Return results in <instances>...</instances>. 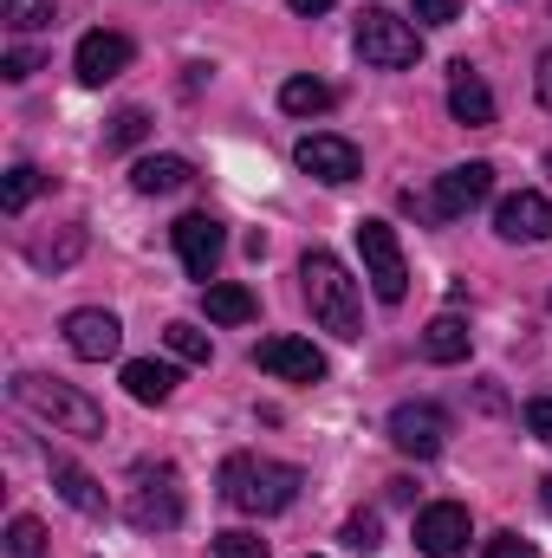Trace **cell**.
<instances>
[{
	"label": "cell",
	"mask_w": 552,
	"mask_h": 558,
	"mask_svg": "<svg viewBox=\"0 0 552 558\" xmlns=\"http://www.w3.org/2000/svg\"><path fill=\"white\" fill-rule=\"evenodd\" d=\"M292 162H299L312 182H325V189H345V182H358V169H364L358 143H351V137H332V131H312V137H299Z\"/></svg>",
	"instance_id": "8"
},
{
	"label": "cell",
	"mask_w": 552,
	"mask_h": 558,
	"mask_svg": "<svg viewBox=\"0 0 552 558\" xmlns=\"http://www.w3.org/2000/svg\"><path fill=\"white\" fill-rule=\"evenodd\" d=\"M351 39H358V59H364V65H377V72H404V65L422 59L416 26H410V20H397L391 7H364Z\"/></svg>",
	"instance_id": "4"
},
{
	"label": "cell",
	"mask_w": 552,
	"mask_h": 558,
	"mask_svg": "<svg viewBox=\"0 0 552 558\" xmlns=\"http://www.w3.org/2000/svg\"><path fill=\"white\" fill-rule=\"evenodd\" d=\"M143 137H149V111H137V105H131V111H118V118H111L105 149H131V143H143Z\"/></svg>",
	"instance_id": "26"
},
{
	"label": "cell",
	"mask_w": 552,
	"mask_h": 558,
	"mask_svg": "<svg viewBox=\"0 0 552 558\" xmlns=\"http://www.w3.org/2000/svg\"><path fill=\"white\" fill-rule=\"evenodd\" d=\"M448 111H455V124H468V131H488V124H494V92H488V78H481L468 59L448 65Z\"/></svg>",
	"instance_id": "16"
},
{
	"label": "cell",
	"mask_w": 552,
	"mask_h": 558,
	"mask_svg": "<svg viewBox=\"0 0 552 558\" xmlns=\"http://www.w3.org/2000/svg\"><path fill=\"white\" fill-rule=\"evenodd\" d=\"M391 441L416 454V461H429V454H442V441H448V410H435V403H397L391 410Z\"/></svg>",
	"instance_id": "12"
},
{
	"label": "cell",
	"mask_w": 552,
	"mask_h": 558,
	"mask_svg": "<svg viewBox=\"0 0 552 558\" xmlns=\"http://www.w3.org/2000/svg\"><path fill=\"white\" fill-rule=\"evenodd\" d=\"M254 364L279 377V384H319L325 377V351L312 338H261L254 344Z\"/></svg>",
	"instance_id": "10"
},
{
	"label": "cell",
	"mask_w": 552,
	"mask_h": 558,
	"mask_svg": "<svg viewBox=\"0 0 552 558\" xmlns=\"http://www.w3.org/2000/svg\"><path fill=\"white\" fill-rule=\"evenodd\" d=\"M468 539H475V520H468V507H455V500H435V507H422V513H416V546H422L429 558L468 553Z\"/></svg>",
	"instance_id": "11"
},
{
	"label": "cell",
	"mask_w": 552,
	"mask_h": 558,
	"mask_svg": "<svg viewBox=\"0 0 552 558\" xmlns=\"http://www.w3.org/2000/svg\"><path fill=\"white\" fill-rule=\"evenodd\" d=\"M468 318H455V312H435L429 325H422V357L429 364H468Z\"/></svg>",
	"instance_id": "17"
},
{
	"label": "cell",
	"mask_w": 552,
	"mask_h": 558,
	"mask_svg": "<svg viewBox=\"0 0 552 558\" xmlns=\"http://www.w3.org/2000/svg\"><path fill=\"white\" fill-rule=\"evenodd\" d=\"M124 513H131V526H143V533H169L182 520V481H176L169 461L163 468H137V487H131Z\"/></svg>",
	"instance_id": "6"
},
{
	"label": "cell",
	"mask_w": 552,
	"mask_h": 558,
	"mask_svg": "<svg viewBox=\"0 0 552 558\" xmlns=\"http://www.w3.org/2000/svg\"><path fill=\"white\" fill-rule=\"evenodd\" d=\"M286 7H292V13H305V20H312V13H332V7H338V0H286Z\"/></svg>",
	"instance_id": "34"
},
{
	"label": "cell",
	"mask_w": 552,
	"mask_h": 558,
	"mask_svg": "<svg viewBox=\"0 0 552 558\" xmlns=\"http://www.w3.org/2000/svg\"><path fill=\"white\" fill-rule=\"evenodd\" d=\"M189 182H195V162L189 156H143L137 169H131V189L137 195H176Z\"/></svg>",
	"instance_id": "18"
},
{
	"label": "cell",
	"mask_w": 552,
	"mask_h": 558,
	"mask_svg": "<svg viewBox=\"0 0 552 558\" xmlns=\"http://www.w3.org/2000/svg\"><path fill=\"white\" fill-rule=\"evenodd\" d=\"M39 189H46V175H39L33 162H13L7 182H0V208H7V215H26V202H33Z\"/></svg>",
	"instance_id": "23"
},
{
	"label": "cell",
	"mask_w": 552,
	"mask_h": 558,
	"mask_svg": "<svg viewBox=\"0 0 552 558\" xmlns=\"http://www.w3.org/2000/svg\"><path fill=\"white\" fill-rule=\"evenodd\" d=\"M547 175H552V156H547Z\"/></svg>",
	"instance_id": "36"
},
{
	"label": "cell",
	"mask_w": 552,
	"mask_h": 558,
	"mask_svg": "<svg viewBox=\"0 0 552 558\" xmlns=\"http://www.w3.org/2000/svg\"><path fill=\"white\" fill-rule=\"evenodd\" d=\"M527 435L552 441V397H533V403H527Z\"/></svg>",
	"instance_id": "32"
},
{
	"label": "cell",
	"mask_w": 552,
	"mask_h": 558,
	"mask_svg": "<svg viewBox=\"0 0 552 558\" xmlns=\"http://www.w3.org/2000/svg\"><path fill=\"white\" fill-rule=\"evenodd\" d=\"M163 344H169V351H176L182 364H208V357H215V344H208V331H202V325H189V318H176V325L163 331Z\"/></svg>",
	"instance_id": "24"
},
{
	"label": "cell",
	"mask_w": 552,
	"mask_h": 558,
	"mask_svg": "<svg viewBox=\"0 0 552 558\" xmlns=\"http://www.w3.org/2000/svg\"><path fill=\"white\" fill-rule=\"evenodd\" d=\"M7 558H46V526L33 513H13L7 520Z\"/></svg>",
	"instance_id": "25"
},
{
	"label": "cell",
	"mask_w": 552,
	"mask_h": 558,
	"mask_svg": "<svg viewBox=\"0 0 552 558\" xmlns=\"http://www.w3.org/2000/svg\"><path fill=\"white\" fill-rule=\"evenodd\" d=\"M52 487H59V500H65V507H79V513H92V520L105 513V487H98L85 468H72V461H52Z\"/></svg>",
	"instance_id": "19"
},
{
	"label": "cell",
	"mask_w": 552,
	"mask_h": 558,
	"mask_svg": "<svg viewBox=\"0 0 552 558\" xmlns=\"http://www.w3.org/2000/svg\"><path fill=\"white\" fill-rule=\"evenodd\" d=\"M533 92H540V105L552 111V52H540V72H533Z\"/></svg>",
	"instance_id": "33"
},
{
	"label": "cell",
	"mask_w": 552,
	"mask_h": 558,
	"mask_svg": "<svg viewBox=\"0 0 552 558\" xmlns=\"http://www.w3.org/2000/svg\"><path fill=\"white\" fill-rule=\"evenodd\" d=\"M7 397H13V410L52 422V435H85V441L105 435V410H98L85 390L59 384V377H33V371H20V377L7 384Z\"/></svg>",
	"instance_id": "3"
},
{
	"label": "cell",
	"mask_w": 552,
	"mask_h": 558,
	"mask_svg": "<svg viewBox=\"0 0 552 558\" xmlns=\"http://www.w3.org/2000/svg\"><path fill=\"white\" fill-rule=\"evenodd\" d=\"M124 390H131L137 403H169V397H176V371L156 364V357H131V364H124Z\"/></svg>",
	"instance_id": "20"
},
{
	"label": "cell",
	"mask_w": 552,
	"mask_h": 558,
	"mask_svg": "<svg viewBox=\"0 0 552 558\" xmlns=\"http://www.w3.org/2000/svg\"><path fill=\"white\" fill-rule=\"evenodd\" d=\"M65 344H72V357H85V364H105V357H118V344H124V325H118L111 312L85 305V312H72V318H65Z\"/></svg>",
	"instance_id": "14"
},
{
	"label": "cell",
	"mask_w": 552,
	"mask_h": 558,
	"mask_svg": "<svg viewBox=\"0 0 552 558\" xmlns=\"http://www.w3.org/2000/svg\"><path fill=\"white\" fill-rule=\"evenodd\" d=\"M202 299H208V318H215V325H248V318H254V292H248V286L215 279V286H202Z\"/></svg>",
	"instance_id": "22"
},
{
	"label": "cell",
	"mask_w": 552,
	"mask_h": 558,
	"mask_svg": "<svg viewBox=\"0 0 552 558\" xmlns=\"http://www.w3.org/2000/svg\"><path fill=\"white\" fill-rule=\"evenodd\" d=\"M72 65H79V85H111L118 72H131V39L98 26V33H85V39H79Z\"/></svg>",
	"instance_id": "13"
},
{
	"label": "cell",
	"mask_w": 552,
	"mask_h": 558,
	"mask_svg": "<svg viewBox=\"0 0 552 558\" xmlns=\"http://www.w3.org/2000/svg\"><path fill=\"white\" fill-rule=\"evenodd\" d=\"M338 539H345V553H364V558H371L377 546H384V533H377V520H371V513H351Z\"/></svg>",
	"instance_id": "27"
},
{
	"label": "cell",
	"mask_w": 552,
	"mask_h": 558,
	"mask_svg": "<svg viewBox=\"0 0 552 558\" xmlns=\"http://www.w3.org/2000/svg\"><path fill=\"white\" fill-rule=\"evenodd\" d=\"M176 254H182V274L202 279V286H215V267H221V254H228V228L215 221V215H182L176 228Z\"/></svg>",
	"instance_id": "9"
},
{
	"label": "cell",
	"mask_w": 552,
	"mask_h": 558,
	"mask_svg": "<svg viewBox=\"0 0 552 558\" xmlns=\"http://www.w3.org/2000/svg\"><path fill=\"white\" fill-rule=\"evenodd\" d=\"M494 234L501 241H552V202L540 189H520L494 208Z\"/></svg>",
	"instance_id": "15"
},
{
	"label": "cell",
	"mask_w": 552,
	"mask_h": 558,
	"mask_svg": "<svg viewBox=\"0 0 552 558\" xmlns=\"http://www.w3.org/2000/svg\"><path fill=\"white\" fill-rule=\"evenodd\" d=\"M215 558H267V539L261 533H215Z\"/></svg>",
	"instance_id": "28"
},
{
	"label": "cell",
	"mask_w": 552,
	"mask_h": 558,
	"mask_svg": "<svg viewBox=\"0 0 552 558\" xmlns=\"http://www.w3.org/2000/svg\"><path fill=\"white\" fill-rule=\"evenodd\" d=\"M338 105V92L325 85V78H286L279 85V111H292V118H319V111H332Z\"/></svg>",
	"instance_id": "21"
},
{
	"label": "cell",
	"mask_w": 552,
	"mask_h": 558,
	"mask_svg": "<svg viewBox=\"0 0 552 558\" xmlns=\"http://www.w3.org/2000/svg\"><path fill=\"white\" fill-rule=\"evenodd\" d=\"M305 474L286 468V461H267V454H228L221 461V500L235 513H254V520H274L299 500Z\"/></svg>",
	"instance_id": "1"
},
{
	"label": "cell",
	"mask_w": 552,
	"mask_h": 558,
	"mask_svg": "<svg viewBox=\"0 0 552 558\" xmlns=\"http://www.w3.org/2000/svg\"><path fill=\"white\" fill-rule=\"evenodd\" d=\"M33 72H39V52H33V46H13V52L0 59V78H13V85H26Z\"/></svg>",
	"instance_id": "31"
},
{
	"label": "cell",
	"mask_w": 552,
	"mask_h": 558,
	"mask_svg": "<svg viewBox=\"0 0 552 558\" xmlns=\"http://www.w3.org/2000/svg\"><path fill=\"white\" fill-rule=\"evenodd\" d=\"M358 254H364V279L384 305H404L410 292V267H404V247H397V228L391 221H358Z\"/></svg>",
	"instance_id": "5"
},
{
	"label": "cell",
	"mask_w": 552,
	"mask_h": 558,
	"mask_svg": "<svg viewBox=\"0 0 552 558\" xmlns=\"http://www.w3.org/2000/svg\"><path fill=\"white\" fill-rule=\"evenodd\" d=\"M547 507H552V481H547Z\"/></svg>",
	"instance_id": "35"
},
{
	"label": "cell",
	"mask_w": 552,
	"mask_h": 558,
	"mask_svg": "<svg viewBox=\"0 0 552 558\" xmlns=\"http://www.w3.org/2000/svg\"><path fill=\"white\" fill-rule=\"evenodd\" d=\"M481 558H540V546L520 539V533H494V539L481 546Z\"/></svg>",
	"instance_id": "30"
},
{
	"label": "cell",
	"mask_w": 552,
	"mask_h": 558,
	"mask_svg": "<svg viewBox=\"0 0 552 558\" xmlns=\"http://www.w3.org/2000/svg\"><path fill=\"white\" fill-rule=\"evenodd\" d=\"M410 13L422 26H455L461 20V0H410Z\"/></svg>",
	"instance_id": "29"
},
{
	"label": "cell",
	"mask_w": 552,
	"mask_h": 558,
	"mask_svg": "<svg viewBox=\"0 0 552 558\" xmlns=\"http://www.w3.org/2000/svg\"><path fill=\"white\" fill-rule=\"evenodd\" d=\"M494 195V162H461V169H448L442 182H435V195L422 202V215L429 221H461L468 208H481Z\"/></svg>",
	"instance_id": "7"
},
{
	"label": "cell",
	"mask_w": 552,
	"mask_h": 558,
	"mask_svg": "<svg viewBox=\"0 0 552 558\" xmlns=\"http://www.w3.org/2000/svg\"><path fill=\"white\" fill-rule=\"evenodd\" d=\"M299 279H305V305H312V318L332 331V338H364V299H358V279L345 274V260L338 254H325V247H312L305 260H299Z\"/></svg>",
	"instance_id": "2"
}]
</instances>
